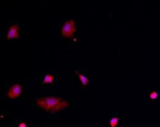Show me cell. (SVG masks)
Masks as SVG:
<instances>
[{"label":"cell","instance_id":"6da1fadb","mask_svg":"<svg viewBox=\"0 0 160 127\" xmlns=\"http://www.w3.org/2000/svg\"><path fill=\"white\" fill-rule=\"evenodd\" d=\"M38 107L50 113H56L69 106L65 100L56 96L42 97L36 100Z\"/></svg>","mask_w":160,"mask_h":127},{"label":"cell","instance_id":"7a4b0ae2","mask_svg":"<svg viewBox=\"0 0 160 127\" xmlns=\"http://www.w3.org/2000/svg\"><path fill=\"white\" fill-rule=\"evenodd\" d=\"M76 26L74 20H67L62 26L61 36L65 37H71L76 32Z\"/></svg>","mask_w":160,"mask_h":127},{"label":"cell","instance_id":"3957f363","mask_svg":"<svg viewBox=\"0 0 160 127\" xmlns=\"http://www.w3.org/2000/svg\"><path fill=\"white\" fill-rule=\"evenodd\" d=\"M22 91V88L19 83H15L10 86L8 91V96L10 99H15L19 97Z\"/></svg>","mask_w":160,"mask_h":127},{"label":"cell","instance_id":"277c9868","mask_svg":"<svg viewBox=\"0 0 160 127\" xmlns=\"http://www.w3.org/2000/svg\"><path fill=\"white\" fill-rule=\"evenodd\" d=\"M19 26L18 24H13L9 28L7 38L11 39L14 38L19 37Z\"/></svg>","mask_w":160,"mask_h":127},{"label":"cell","instance_id":"5b68a950","mask_svg":"<svg viewBox=\"0 0 160 127\" xmlns=\"http://www.w3.org/2000/svg\"><path fill=\"white\" fill-rule=\"evenodd\" d=\"M77 73L79 76V78L80 79V81L82 83V85L83 86H87L89 83V80L88 79V78L82 74H80V73L78 72H77Z\"/></svg>","mask_w":160,"mask_h":127},{"label":"cell","instance_id":"8992f818","mask_svg":"<svg viewBox=\"0 0 160 127\" xmlns=\"http://www.w3.org/2000/svg\"><path fill=\"white\" fill-rule=\"evenodd\" d=\"M54 77L52 75L50 74H47L46 75L44 79H43V84H45V83H53V82Z\"/></svg>","mask_w":160,"mask_h":127},{"label":"cell","instance_id":"52a82bcc","mask_svg":"<svg viewBox=\"0 0 160 127\" xmlns=\"http://www.w3.org/2000/svg\"><path fill=\"white\" fill-rule=\"evenodd\" d=\"M118 119L117 117H113L109 120V124L111 127H116L118 124Z\"/></svg>","mask_w":160,"mask_h":127},{"label":"cell","instance_id":"ba28073f","mask_svg":"<svg viewBox=\"0 0 160 127\" xmlns=\"http://www.w3.org/2000/svg\"><path fill=\"white\" fill-rule=\"evenodd\" d=\"M150 97L152 100H155L158 97V93L155 91H153V92L151 93V94L150 95Z\"/></svg>","mask_w":160,"mask_h":127},{"label":"cell","instance_id":"9c48e42d","mask_svg":"<svg viewBox=\"0 0 160 127\" xmlns=\"http://www.w3.org/2000/svg\"><path fill=\"white\" fill-rule=\"evenodd\" d=\"M27 125L24 122H22L19 125V127H26Z\"/></svg>","mask_w":160,"mask_h":127}]
</instances>
